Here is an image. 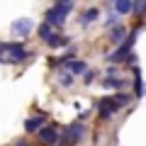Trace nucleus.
<instances>
[{
	"label": "nucleus",
	"instance_id": "3",
	"mask_svg": "<svg viewBox=\"0 0 146 146\" xmlns=\"http://www.w3.org/2000/svg\"><path fill=\"white\" fill-rule=\"evenodd\" d=\"M0 51H7L10 54V63H22V61H27L29 58V51H27L22 44H0Z\"/></svg>",
	"mask_w": 146,
	"mask_h": 146
},
{
	"label": "nucleus",
	"instance_id": "11",
	"mask_svg": "<svg viewBox=\"0 0 146 146\" xmlns=\"http://www.w3.org/2000/svg\"><path fill=\"white\" fill-rule=\"evenodd\" d=\"M124 36H127L124 25H112V29H110V39L112 42H124Z\"/></svg>",
	"mask_w": 146,
	"mask_h": 146
},
{
	"label": "nucleus",
	"instance_id": "20",
	"mask_svg": "<svg viewBox=\"0 0 146 146\" xmlns=\"http://www.w3.org/2000/svg\"><path fill=\"white\" fill-rule=\"evenodd\" d=\"M15 146H29V144H27V141H17Z\"/></svg>",
	"mask_w": 146,
	"mask_h": 146
},
{
	"label": "nucleus",
	"instance_id": "7",
	"mask_svg": "<svg viewBox=\"0 0 146 146\" xmlns=\"http://www.w3.org/2000/svg\"><path fill=\"white\" fill-rule=\"evenodd\" d=\"M63 66H66L73 76H83V73L88 71V63H85V61H78V58H68Z\"/></svg>",
	"mask_w": 146,
	"mask_h": 146
},
{
	"label": "nucleus",
	"instance_id": "15",
	"mask_svg": "<svg viewBox=\"0 0 146 146\" xmlns=\"http://www.w3.org/2000/svg\"><path fill=\"white\" fill-rule=\"evenodd\" d=\"M115 12L117 15H129L131 12V0H115Z\"/></svg>",
	"mask_w": 146,
	"mask_h": 146
},
{
	"label": "nucleus",
	"instance_id": "8",
	"mask_svg": "<svg viewBox=\"0 0 146 146\" xmlns=\"http://www.w3.org/2000/svg\"><path fill=\"white\" fill-rule=\"evenodd\" d=\"M46 22H49L51 27H56V29H63V25H66V17L58 15V12L51 7V10H46Z\"/></svg>",
	"mask_w": 146,
	"mask_h": 146
},
{
	"label": "nucleus",
	"instance_id": "10",
	"mask_svg": "<svg viewBox=\"0 0 146 146\" xmlns=\"http://www.w3.org/2000/svg\"><path fill=\"white\" fill-rule=\"evenodd\" d=\"M44 42H46L51 49H63V46H68V39H66V36H61V34H54V32L46 36V39H44Z\"/></svg>",
	"mask_w": 146,
	"mask_h": 146
},
{
	"label": "nucleus",
	"instance_id": "14",
	"mask_svg": "<svg viewBox=\"0 0 146 146\" xmlns=\"http://www.w3.org/2000/svg\"><path fill=\"white\" fill-rule=\"evenodd\" d=\"M98 15H100V10H98V7H90V10H85V12H83V17H80V25H83V27H88L90 22H95V20H98Z\"/></svg>",
	"mask_w": 146,
	"mask_h": 146
},
{
	"label": "nucleus",
	"instance_id": "1",
	"mask_svg": "<svg viewBox=\"0 0 146 146\" xmlns=\"http://www.w3.org/2000/svg\"><path fill=\"white\" fill-rule=\"evenodd\" d=\"M129 100H131V98H129L127 93H117V95H112V98H100V102H98L100 119H110L117 110L127 107V105H129Z\"/></svg>",
	"mask_w": 146,
	"mask_h": 146
},
{
	"label": "nucleus",
	"instance_id": "21",
	"mask_svg": "<svg viewBox=\"0 0 146 146\" xmlns=\"http://www.w3.org/2000/svg\"><path fill=\"white\" fill-rule=\"evenodd\" d=\"M56 3H63V0H56Z\"/></svg>",
	"mask_w": 146,
	"mask_h": 146
},
{
	"label": "nucleus",
	"instance_id": "19",
	"mask_svg": "<svg viewBox=\"0 0 146 146\" xmlns=\"http://www.w3.org/2000/svg\"><path fill=\"white\" fill-rule=\"evenodd\" d=\"M58 83H61V88H71L73 85V73H63L61 78H58Z\"/></svg>",
	"mask_w": 146,
	"mask_h": 146
},
{
	"label": "nucleus",
	"instance_id": "6",
	"mask_svg": "<svg viewBox=\"0 0 146 146\" xmlns=\"http://www.w3.org/2000/svg\"><path fill=\"white\" fill-rule=\"evenodd\" d=\"M10 29H12V34H15V36H22V39H25V36L32 32V20H27V17H22V20H15Z\"/></svg>",
	"mask_w": 146,
	"mask_h": 146
},
{
	"label": "nucleus",
	"instance_id": "5",
	"mask_svg": "<svg viewBox=\"0 0 146 146\" xmlns=\"http://www.w3.org/2000/svg\"><path fill=\"white\" fill-rule=\"evenodd\" d=\"M36 136H39V141H42L44 146H54L58 141V131H56V127H54V124H44L42 129L36 131Z\"/></svg>",
	"mask_w": 146,
	"mask_h": 146
},
{
	"label": "nucleus",
	"instance_id": "2",
	"mask_svg": "<svg viewBox=\"0 0 146 146\" xmlns=\"http://www.w3.org/2000/svg\"><path fill=\"white\" fill-rule=\"evenodd\" d=\"M85 134V127L83 122H73V124H68L66 129L61 131V139H58V146H76L80 141V136Z\"/></svg>",
	"mask_w": 146,
	"mask_h": 146
},
{
	"label": "nucleus",
	"instance_id": "17",
	"mask_svg": "<svg viewBox=\"0 0 146 146\" xmlns=\"http://www.w3.org/2000/svg\"><path fill=\"white\" fill-rule=\"evenodd\" d=\"M36 34H39V39H46V36L51 34V25H49V22H42V25L36 27Z\"/></svg>",
	"mask_w": 146,
	"mask_h": 146
},
{
	"label": "nucleus",
	"instance_id": "12",
	"mask_svg": "<svg viewBox=\"0 0 146 146\" xmlns=\"http://www.w3.org/2000/svg\"><path fill=\"white\" fill-rule=\"evenodd\" d=\"M102 85H105V88H112V90H122L127 83L122 78H117V76H107V78L102 80Z\"/></svg>",
	"mask_w": 146,
	"mask_h": 146
},
{
	"label": "nucleus",
	"instance_id": "4",
	"mask_svg": "<svg viewBox=\"0 0 146 146\" xmlns=\"http://www.w3.org/2000/svg\"><path fill=\"white\" fill-rule=\"evenodd\" d=\"M134 42H136V32H131L129 36H124V42H119L122 46L117 49L115 54H110V61H112V63H115V61H124L127 54H131V46H134Z\"/></svg>",
	"mask_w": 146,
	"mask_h": 146
},
{
	"label": "nucleus",
	"instance_id": "13",
	"mask_svg": "<svg viewBox=\"0 0 146 146\" xmlns=\"http://www.w3.org/2000/svg\"><path fill=\"white\" fill-rule=\"evenodd\" d=\"M134 93H136V98H144V93H146V88H144V80H141V71L134 66Z\"/></svg>",
	"mask_w": 146,
	"mask_h": 146
},
{
	"label": "nucleus",
	"instance_id": "16",
	"mask_svg": "<svg viewBox=\"0 0 146 146\" xmlns=\"http://www.w3.org/2000/svg\"><path fill=\"white\" fill-rule=\"evenodd\" d=\"M54 10L58 12V15H63V17H68L73 12V0H63V3H56V7Z\"/></svg>",
	"mask_w": 146,
	"mask_h": 146
},
{
	"label": "nucleus",
	"instance_id": "9",
	"mask_svg": "<svg viewBox=\"0 0 146 146\" xmlns=\"http://www.w3.org/2000/svg\"><path fill=\"white\" fill-rule=\"evenodd\" d=\"M44 122H46V117H44V115L29 117V119L25 122V129L29 131V134H32V131H39V129H42V127H44Z\"/></svg>",
	"mask_w": 146,
	"mask_h": 146
},
{
	"label": "nucleus",
	"instance_id": "18",
	"mask_svg": "<svg viewBox=\"0 0 146 146\" xmlns=\"http://www.w3.org/2000/svg\"><path fill=\"white\" fill-rule=\"evenodd\" d=\"M131 12H136V15H146V0H134V3H131Z\"/></svg>",
	"mask_w": 146,
	"mask_h": 146
}]
</instances>
